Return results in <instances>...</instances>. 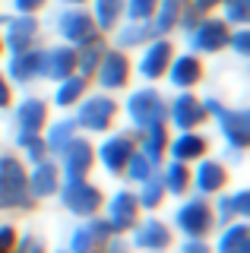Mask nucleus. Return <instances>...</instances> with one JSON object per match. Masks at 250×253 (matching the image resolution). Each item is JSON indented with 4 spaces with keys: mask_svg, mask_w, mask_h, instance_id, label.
I'll use <instances>...</instances> for the list:
<instances>
[{
    "mask_svg": "<svg viewBox=\"0 0 250 253\" xmlns=\"http://www.w3.org/2000/svg\"><path fill=\"white\" fill-rule=\"evenodd\" d=\"M73 124H76V130L85 133V136H105L108 130H114V124H117V117H121V101L114 98V95H108V92H85L80 101L73 105Z\"/></svg>",
    "mask_w": 250,
    "mask_h": 253,
    "instance_id": "f257e3e1",
    "label": "nucleus"
},
{
    "mask_svg": "<svg viewBox=\"0 0 250 253\" xmlns=\"http://www.w3.org/2000/svg\"><path fill=\"white\" fill-rule=\"evenodd\" d=\"M124 117H127L133 133L146 130V126H155V124H165V117H168L165 92L155 83H143L136 89H130L127 98H124Z\"/></svg>",
    "mask_w": 250,
    "mask_h": 253,
    "instance_id": "f03ea898",
    "label": "nucleus"
},
{
    "mask_svg": "<svg viewBox=\"0 0 250 253\" xmlns=\"http://www.w3.org/2000/svg\"><path fill=\"white\" fill-rule=\"evenodd\" d=\"M26 168L16 152H0V212H32L38 206L29 193Z\"/></svg>",
    "mask_w": 250,
    "mask_h": 253,
    "instance_id": "7ed1b4c3",
    "label": "nucleus"
},
{
    "mask_svg": "<svg viewBox=\"0 0 250 253\" xmlns=\"http://www.w3.org/2000/svg\"><path fill=\"white\" fill-rule=\"evenodd\" d=\"M168 225L181 237H212L215 228H218L215 212H212V200H206V196H200V193L181 196V203L174 206Z\"/></svg>",
    "mask_w": 250,
    "mask_h": 253,
    "instance_id": "20e7f679",
    "label": "nucleus"
},
{
    "mask_svg": "<svg viewBox=\"0 0 250 253\" xmlns=\"http://www.w3.org/2000/svg\"><path fill=\"white\" fill-rule=\"evenodd\" d=\"M44 29L54 32V38L64 44H73L80 47L85 42H92L95 35H101V32L95 29V22H92V13L85 10V6H54V10H48V19H42Z\"/></svg>",
    "mask_w": 250,
    "mask_h": 253,
    "instance_id": "39448f33",
    "label": "nucleus"
},
{
    "mask_svg": "<svg viewBox=\"0 0 250 253\" xmlns=\"http://www.w3.org/2000/svg\"><path fill=\"white\" fill-rule=\"evenodd\" d=\"M203 105H206L209 121L215 124L218 136H222L225 146L231 149H247L250 146V111L247 108H234L225 105L215 95H203Z\"/></svg>",
    "mask_w": 250,
    "mask_h": 253,
    "instance_id": "423d86ee",
    "label": "nucleus"
},
{
    "mask_svg": "<svg viewBox=\"0 0 250 253\" xmlns=\"http://www.w3.org/2000/svg\"><path fill=\"white\" fill-rule=\"evenodd\" d=\"M181 35L187 42V51L200 54V57H215V54H222L225 44H228L231 26L218 13H203L190 29L181 32Z\"/></svg>",
    "mask_w": 250,
    "mask_h": 253,
    "instance_id": "0eeeda50",
    "label": "nucleus"
},
{
    "mask_svg": "<svg viewBox=\"0 0 250 253\" xmlns=\"http://www.w3.org/2000/svg\"><path fill=\"white\" fill-rule=\"evenodd\" d=\"M57 200L64 206L67 215L73 218H89L98 215L101 206H105V190L98 184H92L89 177H64L57 190Z\"/></svg>",
    "mask_w": 250,
    "mask_h": 253,
    "instance_id": "6e6552de",
    "label": "nucleus"
},
{
    "mask_svg": "<svg viewBox=\"0 0 250 253\" xmlns=\"http://www.w3.org/2000/svg\"><path fill=\"white\" fill-rule=\"evenodd\" d=\"M92 83H95V89L108 92V95L130 89V83H133V57L127 51H121V47L108 44V51L101 54L95 73H92Z\"/></svg>",
    "mask_w": 250,
    "mask_h": 253,
    "instance_id": "1a4fd4ad",
    "label": "nucleus"
},
{
    "mask_svg": "<svg viewBox=\"0 0 250 253\" xmlns=\"http://www.w3.org/2000/svg\"><path fill=\"white\" fill-rule=\"evenodd\" d=\"M127 241L133 247V253H168L174 247V228L165 218H159L155 212H146L127 231Z\"/></svg>",
    "mask_w": 250,
    "mask_h": 253,
    "instance_id": "9d476101",
    "label": "nucleus"
},
{
    "mask_svg": "<svg viewBox=\"0 0 250 253\" xmlns=\"http://www.w3.org/2000/svg\"><path fill=\"white\" fill-rule=\"evenodd\" d=\"M136 152V133L130 130H108L95 146V165H101V171L108 177H121L127 158Z\"/></svg>",
    "mask_w": 250,
    "mask_h": 253,
    "instance_id": "9b49d317",
    "label": "nucleus"
},
{
    "mask_svg": "<svg viewBox=\"0 0 250 253\" xmlns=\"http://www.w3.org/2000/svg\"><path fill=\"white\" fill-rule=\"evenodd\" d=\"M174 38L155 35L149 38L143 47H139V57L133 60V76L143 79V83H162L168 73V63L174 57Z\"/></svg>",
    "mask_w": 250,
    "mask_h": 253,
    "instance_id": "f8f14e48",
    "label": "nucleus"
},
{
    "mask_svg": "<svg viewBox=\"0 0 250 253\" xmlns=\"http://www.w3.org/2000/svg\"><path fill=\"white\" fill-rule=\"evenodd\" d=\"M42 35H44L42 16H19V13H10V19L0 26V38H3V51H6V54L38 47V44H42Z\"/></svg>",
    "mask_w": 250,
    "mask_h": 253,
    "instance_id": "ddd939ff",
    "label": "nucleus"
},
{
    "mask_svg": "<svg viewBox=\"0 0 250 253\" xmlns=\"http://www.w3.org/2000/svg\"><path fill=\"white\" fill-rule=\"evenodd\" d=\"M228 184H231V168L222 158L203 155L200 162L190 165V193H200L206 200H212L215 193L228 190Z\"/></svg>",
    "mask_w": 250,
    "mask_h": 253,
    "instance_id": "4468645a",
    "label": "nucleus"
},
{
    "mask_svg": "<svg viewBox=\"0 0 250 253\" xmlns=\"http://www.w3.org/2000/svg\"><path fill=\"white\" fill-rule=\"evenodd\" d=\"M209 121L206 105H203V95L197 92H174V98H168V130H203V124Z\"/></svg>",
    "mask_w": 250,
    "mask_h": 253,
    "instance_id": "2eb2a0df",
    "label": "nucleus"
},
{
    "mask_svg": "<svg viewBox=\"0 0 250 253\" xmlns=\"http://www.w3.org/2000/svg\"><path fill=\"white\" fill-rule=\"evenodd\" d=\"M101 215H105V221L111 225L114 234H127L139 221V215H143V209L136 203V190L133 187H117L111 196H105Z\"/></svg>",
    "mask_w": 250,
    "mask_h": 253,
    "instance_id": "dca6fc26",
    "label": "nucleus"
},
{
    "mask_svg": "<svg viewBox=\"0 0 250 253\" xmlns=\"http://www.w3.org/2000/svg\"><path fill=\"white\" fill-rule=\"evenodd\" d=\"M54 158H57L64 177H89L92 168H95V142L85 133H76Z\"/></svg>",
    "mask_w": 250,
    "mask_h": 253,
    "instance_id": "f3484780",
    "label": "nucleus"
},
{
    "mask_svg": "<svg viewBox=\"0 0 250 253\" xmlns=\"http://www.w3.org/2000/svg\"><path fill=\"white\" fill-rule=\"evenodd\" d=\"M165 79H168V85L174 92H190L206 79V63H203V57L193 54V51H174Z\"/></svg>",
    "mask_w": 250,
    "mask_h": 253,
    "instance_id": "a211bd4d",
    "label": "nucleus"
},
{
    "mask_svg": "<svg viewBox=\"0 0 250 253\" xmlns=\"http://www.w3.org/2000/svg\"><path fill=\"white\" fill-rule=\"evenodd\" d=\"M114 231L111 225L105 221V215H89V218H80V225L70 231L67 237V253H98L101 244L108 241Z\"/></svg>",
    "mask_w": 250,
    "mask_h": 253,
    "instance_id": "6ab92c4d",
    "label": "nucleus"
},
{
    "mask_svg": "<svg viewBox=\"0 0 250 253\" xmlns=\"http://www.w3.org/2000/svg\"><path fill=\"white\" fill-rule=\"evenodd\" d=\"M60 180H64V174H60V165H57L54 155H48V158H42V162H35V165L26 168V184H29V193H32L35 203L54 200L57 190H60Z\"/></svg>",
    "mask_w": 250,
    "mask_h": 253,
    "instance_id": "aec40b11",
    "label": "nucleus"
},
{
    "mask_svg": "<svg viewBox=\"0 0 250 253\" xmlns=\"http://www.w3.org/2000/svg\"><path fill=\"white\" fill-rule=\"evenodd\" d=\"M10 108H13V126H16V133H42L44 124L51 121V101L44 95H22Z\"/></svg>",
    "mask_w": 250,
    "mask_h": 253,
    "instance_id": "412c9836",
    "label": "nucleus"
},
{
    "mask_svg": "<svg viewBox=\"0 0 250 253\" xmlns=\"http://www.w3.org/2000/svg\"><path fill=\"white\" fill-rule=\"evenodd\" d=\"M3 73L13 85L29 89L32 83L42 79V44L29 47V51H16V54H3Z\"/></svg>",
    "mask_w": 250,
    "mask_h": 253,
    "instance_id": "4be33fe9",
    "label": "nucleus"
},
{
    "mask_svg": "<svg viewBox=\"0 0 250 253\" xmlns=\"http://www.w3.org/2000/svg\"><path fill=\"white\" fill-rule=\"evenodd\" d=\"M209 152H212V139H209L203 130H177V133H171V139H168L165 158L193 165V162H200V158L209 155Z\"/></svg>",
    "mask_w": 250,
    "mask_h": 253,
    "instance_id": "5701e85b",
    "label": "nucleus"
},
{
    "mask_svg": "<svg viewBox=\"0 0 250 253\" xmlns=\"http://www.w3.org/2000/svg\"><path fill=\"white\" fill-rule=\"evenodd\" d=\"M70 73H76V47L54 42L42 44V79L44 83H60Z\"/></svg>",
    "mask_w": 250,
    "mask_h": 253,
    "instance_id": "b1692460",
    "label": "nucleus"
},
{
    "mask_svg": "<svg viewBox=\"0 0 250 253\" xmlns=\"http://www.w3.org/2000/svg\"><path fill=\"white\" fill-rule=\"evenodd\" d=\"M212 212L218 225H228V221L247 218L250 215V190L238 187V190H222L212 196Z\"/></svg>",
    "mask_w": 250,
    "mask_h": 253,
    "instance_id": "393cba45",
    "label": "nucleus"
},
{
    "mask_svg": "<svg viewBox=\"0 0 250 253\" xmlns=\"http://www.w3.org/2000/svg\"><path fill=\"white\" fill-rule=\"evenodd\" d=\"M149 38H155V32L149 26V19H124L121 26L111 32V47H121V51H139Z\"/></svg>",
    "mask_w": 250,
    "mask_h": 253,
    "instance_id": "a878e982",
    "label": "nucleus"
},
{
    "mask_svg": "<svg viewBox=\"0 0 250 253\" xmlns=\"http://www.w3.org/2000/svg\"><path fill=\"white\" fill-rule=\"evenodd\" d=\"M215 231L218 234H215L212 253H250V225H247V218L218 225Z\"/></svg>",
    "mask_w": 250,
    "mask_h": 253,
    "instance_id": "bb28decb",
    "label": "nucleus"
},
{
    "mask_svg": "<svg viewBox=\"0 0 250 253\" xmlns=\"http://www.w3.org/2000/svg\"><path fill=\"white\" fill-rule=\"evenodd\" d=\"M184 6H187V0H159L152 16H149V26L155 35L174 38L177 26H181V16H184Z\"/></svg>",
    "mask_w": 250,
    "mask_h": 253,
    "instance_id": "cd10ccee",
    "label": "nucleus"
},
{
    "mask_svg": "<svg viewBox=\"0 0 250 253\" xmlns=\"http://www.w3.org/2000/svg\"><path fill=\"white\" fill-rule=\"evenodd\" d=\"M92 89V83L80 73H70L67 79H60V83H54V92H51V108L57 111H73V105L83 98L85 92Z\"/></svg>",
    "mask_w": 250,
    "mask_h": 253,
    "instance_id": "c85d7f7f",
    "label": "nucleus"
},
{
    "mask_svg": "<svg viewBox=\"0 0 250 253\" xmlns=\"http://www.w3.org/2000/svg\"><path fill=\"white\" fill-rule=\"evenodd\" d=\"M168 139H171L168 124H155V126H146V130L136 133V149L146 158H152L155 165H162L165 162V152H168Z\"/></svg>",
    "mask_w": 250,
    "mask_h": 253,
    "instance_id": "c756f323",
    "label": "nucleus"
},
{
    "mask_svg": "<svg viewBox=\"0 0 250 253\" xmlns=\"http://www.w3.org/2000/svg\"><path fill=\"white\" fill-rule=\"evenodd\" d=\"M159 177H162V184H165V193L174 196V200H181V196L190 193V165L165 158V162L159 165Z\"/></svg>",
    "mask_w": 250,
    "mask_h": 253,
    "instance_id": "7c9ffc66",
    "label": "nucleus"
},
{
    "mask_svg": "<svg viewBox=\"0 0 250 253\" xmlns=\"http://www.w3.org/2000/svg\"><path fill=\"white\" fill-rule=\"evenodd\" d=\"M85 10L92 13V22L101 35H111L124 22V0H89Z\"/></svg>",
    "mask_w": 250,
    "mask_h": 253,
    "instance_id": "2f4dec72",
    "label": "nucleus"
},
{
    "mask_svg": "<svg viewBox=\"0 0 250 253\" xmlns=\"http://www.w3.org/2000/svg\"><path fill=\"white\" fill-rule=\"evenodd\" d=\"M105 51H108V35H95L92 42L80 44L76 47V73L92 83V73H95V67H98V60H101Z\"/></svg>",
    "mask_w": 250,
    "mask_h": 253,
    "instance_id": "473e14b6",
    "label": "nucleus"
},
{
    "mask_svg": "<svg viewBox=\"0 0 250 253\" xmlns=\"http://www.w3.org/2000/svg\"><path fill=\"white\" fill-rule=\"evenodd\" d=\"M76 124H73V117H57V121H48L44 124V130H42V136H44V146H48V155H57L60 149L67 146L70 139L76 136Z\"/></svg>",
    "mask_w": 250,
    "mask_h": 253,
    "instance_id": "72a5a7b5",
    "label": "nucleus"
},
{
    "mask_svg": "<svg viewBox=\"0 0 250 253\" xmlns=\"http://www.w3.org/2000/svg\"><path fill=\"white\" fill-rule=\"evenodd\" d=\"M133 190H136V203H139L143 212H159L162 206L168 203V193H165V184H162L159 171H155L152 177H146L143 184H136Z\"/></svg>",
    "mask_w": 250,
    "mask_h": 253,
    "instance_id": "f704fd0d",
    "label": "nucleus"
},
{
    "mask_svg": "<svg viewBox=\"0 0 250 253\" xmlns=\"http://www.w3.org/2000/svg\"><path fill=\"white\" fill-rule=\"evenodd\" d=\"M16 155L26 165H35L42 158H48V146H44L42 133H16Z\"/></svg>",
    "mask_w": 250,
    "mask_h": 253,
    "instance_id": "c9c22d12",
    "label": "nucleus"
},
{
    "mask_svg": "<svg viewBox=\"0 0 250 253\" xmlns=\"http://www.w3.org/2000/svg\"><path fill=\"white\" fill-rule=\"evenodd\" d=\"M155 171H159V165H155L152 158H146V155L136 149V152L127 158V165H124V174H121V177L127 180L130 187H136V184H143L146 177H152Z\"/></svg>",
    "mask_w": 250,
    "mask_h": 253,
    "instance_id": "e433bc0d",
    "label": "nucleus"
},
{
    "mask_svg": "<svg viewBox=\"0 0 250 253\" xmlns=\"http://www.w3.org/2000/svg\"><path fill=\"white\" fill-rule=\"evenodd\" d=\"M218 16L234 29V26H247L250 22V0H222L218 3Z\"/></svg>",
    "mask_w": 250,
    "mask_h": 253,
    "instance_id": "4c0bfd02",
    "label": "nucleus"
},
{
    "mask_svg": "<svg viewBox=\"0 0 250 253\" xmlns=\"http://www.w3.org/2000/svg\"><path fill=\"white\" fill-rule=\"evenodd\" d=\"M225 51H231L234 57H250V29L247 26H234L231 35H228V44H225Z\"/></svg>",
    "mask_w": 250,
    "mask_h": 253,
    "instance_id": "58836bf2",
    "label": "nucleus"
},
{
    "mask_svg": "<svg viewBox=\"0 0 250 253\" xmlns=\"http://www.w3.org/2000/svg\"><path fill=\"white\" fill-rule=\"evenodd\" d=\"M0 3H6V10L19 16H42L51 10V0H0Z\"/></svg>",
    "mask_w": 250,
    "mask_h": 253,
    "instance_id": "ea45409f",
    "label": "nucleus"
},
{
    "mask_svg": "<svg viewBox=\"0 0 250 253\" xmlns=\"http://www.w3.org/2000/svg\"><path fill=\"white\" fill-rule=\"evenodd\" d=\"M13 253H48V244H44L35 231H19Z\"/></svg>",
    "mask_w": 250,
    "mask_h": 253,
    "instance_id": "a19ab883",
    "label": "nucleus"
},
{
    "mask_svg": "<svg viewBox=\"0 0 250 253\" xmlns=\"http://www.w3.org/2000/svg\"><path fill=\"white\" fill-rule=\"evenodd\" d=\"M159 0H124V19H149Z\"/></svg>",
    "mask_w": 250,
    "mask_h": 253,
    "instance_id": "79ce46f5",
    "label": "nucleus"
},
{
    "mask_svg": "<svg viewBox=\"0 0 250 253\" xmlns=\"http://www.w3.org/2000/svg\"><path fill=\"white\" fill-rule=\"evenodd\" d=\"M16 237H19V228L13 221H0V253H13Z\"/></svg>",
    "mask_w": 250,
    "mask_h": 253,
    "instance_id": "37998d69",
    "label": "nucleus"
},
{
    "mask_svg": "<svg viewBox=\"0 0 250 253\" xmlns=\"http://www.w3.org/2000/svg\"><path fill=\"white\" fill-rule=\"evenodd\" d=\"M174 253H212V244L209 237H184Z\"/></svg>",
    "mask_w": 250,
    "mask_h": 253,
    "instance_id": "c03bdc74",
    "label": "nucleus"
},
{
    "mask_svg": "<svg viewBox=\"0 0 250 253\" xmlns=\"http://www.w3.org/2000/svg\"><path fill=\"white\" fill-rule=\"evenodd\" d=\"M98 253H133V247H130L127 234H111L105 244H101V250H98Z\"/></svg>",
    "mask_w": 250,
    "mask_h": 253,
    "instance_id": "a18cd8bd",
    "label": "nucleus"
},
{
    "mask_svg": "<svg viewBox=\"0 0 250 253\" xmlns=\"http://www.w3.org/2000/svg\"><path fill=\"white\" fill-rule=\"evenodd\" d=\"M13 101H16V95H13V83L6 79L3 70H0V111H10Z\"/></svg>",
    "mask_w": 250,
    "mask_h": 253,
    "instance_id": "49530a36",
    "label": "nucleus"
},
{
    "mask_svg": "<svg viewBox=\"0 0 250 253\" xmlns=\"http://www.w3.org/2000/svg\"><path fill=\"white\" fill-rule=\"evenodd\" d=\"M218 3H222V0H187V6H190V10H197L200 16L203 13H215Z\"/></svg>",
    "mask_w": 250,
    "mask_h": 253,
    "instance_id": "de8ad7c7",
    "label": "nucleus"
},
{
    "mask_svg": "<svg viewBox=\"0 0 250 253\" xmlns=\"http://www.w3.org/2000/svg\"><path fill=\"white\" fill-rule=\"evenodd\" d=\"M244 152H247V149H231V146H225L222 162L228 165V168H234V165H241V162H244Z\"/></svg>",
    "mask_w": 250,
    "mask_h": 253,
    "instance_id": "09e8293b",
    "label": "nucleus"
},
{
    "mask_svg": "<svg viewBox=\"0 0 250 253\" xmlns=\"http://www.w3.org/2000/svg\"><path fill=\"white\" fill-rule=\"evenodd\" d=\"M60 3H67V6H85L89 0H60Z\"/></svg>",
    "mask_w": 250,
    "mask_h": 253,
    "instance_id": "8fccbe9b",
    "label": "nucleus"
},
{
    "mask_svg": "<svg viewBox=\"0 0 250 253\" xmlns=\"http://www.w3.org/2000/svg\"><path fill=\"white\" fill-rule=\"evenodd\" d=\"M3 54H6V51H3V38H0V57H3Z\"/></svg>",
    "mask_w": 250,
    "mask_h": 253,
    "instance_id": "3c124183",
    "label": "nucleus"
},
{
    "mask_svg": "<svg viewBox=\"0 0 250 253\" xmlns=\"http://www.w3.org/2000/svg\"><path fill=\"white\" fill-rule=\"evenodd\" d=\"M54 253H67V250H54Z\"/></svg>",
    "mask_w": 250,
    "mask_h": 253,
    "instance_id": "603ef678",
    "label": "nucleus"
}]
</instances>
